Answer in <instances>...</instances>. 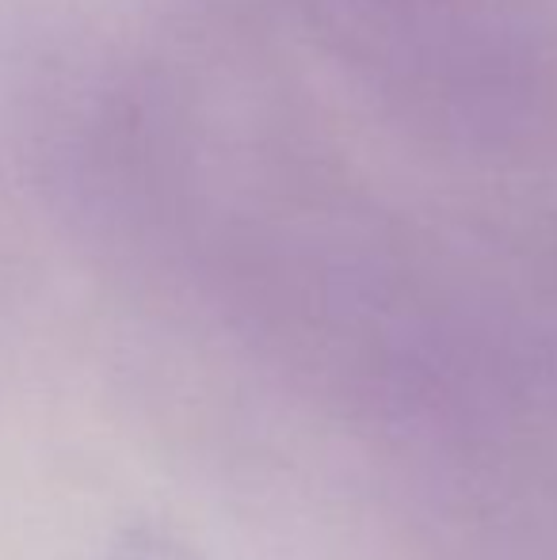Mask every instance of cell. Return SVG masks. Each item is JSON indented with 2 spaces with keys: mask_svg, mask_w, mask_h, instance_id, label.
Segmentation results:
<instances>
[{
  "mask_svg": "<svg viewBox=\"0 0 557 560\" xmlns=\"http://www.w3.org/2000/svg\"><path fill=\"white\" fill-rule=\"evenodd\" d=\"M112 560H210L202 549L187 546L184 538L161 530V526L135 523L115 534Z\"/></svg>",
  "mask_w": 557,
  "mask_h": 560,
  "instance_id": "cell-1",
  "label": "cell"
}]
</instances>
